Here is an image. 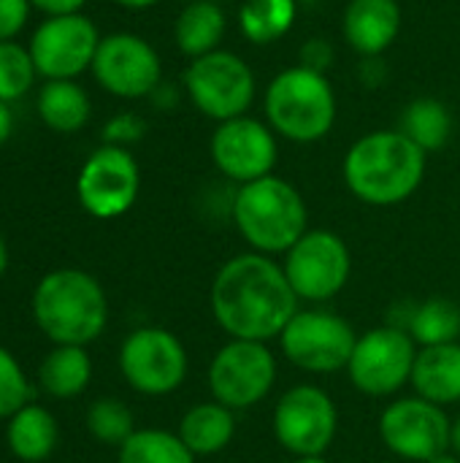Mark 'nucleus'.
Instances as JSON below:
<instances>
[{
	"label": "nucleus",
	"instance_id": "20",
	"mask_svg": "<svg viewBox=\"0 0 460 463\" xmlns=\"http://www.w3.org/2000/svg\"><path fill=\"white\" fill-rule=\"evenodd\" d=\"M38 117L54 133H76L89 122L92 103L76 79H49L38 90Z\"/></svg>",
	"mask_w": 460,
	"mask_h": 463
},
{
	"label": "nucleus",
	"instance_id": "4",
	"mask_svg": "<svg viewBox=\"0 0 460 463\" xmlns=\"http://www.w3.org/2000/svg\"><path fill=\"white\" fill-rule=\"evenodd\" d=\"M233 225L260 255H285L309 228L304 195L279 176L241 184L230 203Z\"/></svg>",
	"mask_w": 460,
	"mask_h": 463
},
{
	"label": "nucleus",
	"instance_id": "32",
	"mask_svg": "<svg viewBox=\"0 0 460 463\" xmlns=\"http://www.w3.org/2000/svg\"><path fill=\"white\" fill-rule=\"evenodd\" d=\"M144 133H146V122L138 114L125 111V114H117L114 119L106 122L103 141L111 144V146H125L127 149V144H136Z\"/></svg>",
	"mask_w": 460,
	"mask_h": 463
},
{
	"label": "nucleus",
	"instance_id": "15",
	"mask_svg": "<svg viewBox=\"0 0 460 463\" xmlns=\"http://www.w3.org/2000/svg\"><path fill=\"white\" fill-rule=\"evenodd\" d=\"M89 71L106 92L125 100L155 95L163 79L160 54L136 33L103 35Z\"/></svg>",
	"mask_w": 460,
	"mask_h": 463
},
{
	"label": "nucleus",
	"instance_id": "14",
	"mask_svg": "<svg viewBox=\"0 0 460 463\" xmlns=\"http://www.w3.org/2000/svg\"><path fill=\"white\" fill-rule=\"evenodd\" d=\"M453 420L445 407L431 404L420 396L396 399L380 415V437L385 448L404 461L426 463L450 450Z\"/></svg>",
	"mask_w": 460,
	"mask_h": 463
},
{
	"label": "nucleus",
	"instance_id": "24",
	"mask_svg": "<svg viewBox=\"0 0 460 463\" xmlns=\"http://www.w3.org/2000/svg\"><path fill=\"white\" fill-rule=\"evenodd\" d=\"M92 380V361L79 345H57L41 364V388L52 399H76Z\"/></svg>",
	"mask_w": 460,
	"mask_h": 463
},
{
	"label": "nucleus",
	"instance_id": "23",
	"mask_svg": "<svg viewBox=\"0 0 460 463\" xmlns=\"http://www.w3.org/2000/svg\"><path fill=\"white\" fill-rule=\"evenodd\" d=\"M11 453L24 463L46 461L57 448V423L46 407L24 404L5 429Z\"/></svg>",
	"mask_w": 460,
	"mask_h": 463
},
{
	"label": "nucleus",
	"instance_id": "36",
	"mask_svg": "<svg viewBox=\"0 0 460 463\" xmlns=\"http://www.w3.org/2000/svg\"><path fill=\"white\" fill-rule=\"evenodd\" d=\"M14 133V111L5 100H0V146L11 138Z\"/></svg>",
	"mask_w": 460,
	"mask_h": 463
},
{
	"label": "nucleus",
	"instance_id": "41",
	"mask_svg": "<svg viewBox=\"0 0 460 463\" xmlns=\"http://www.w3.org/2000/svg\"><path fill=\"white\" fill-rule=\"evenodd\" d=\"M293 463H328L323 456H304V458H296Z\"/></svg>",
	"mask_w": 460,
	"mask_h": 463
},
{
	"label": "nucleus",
	"instance_id": "22",
	"mask_svg": "<svg viewBox=\"0 0 460 463\" xmlns=\"http://www.w3.org/2000/svg\"><path fill=\"white\" fill-rule=\"evenodd\" d=\"M228 19L220 3L214 0H192L182 8L176 24H174V38L182 54L190 60H198L203 54H211L220 49V41L225 35Z\"/></svg>",
	"mask_w": 460,
	"mask_h": 463
},
{
	"label": "nucleus",
	"instance_id": "33",
	"mask_svg": "<svg viewBox=\"0 0 460 463\" xmlns=\"http://www.w3.org/2000/svg\"><path fill=\"white\" fill-rule=\"evenodd\" d=\"M30 0H0V41H14L27 24Z\"/></svg>",
	"mask_w": 460,
	"mask_h": 463
},
{
	"label": "nucleus",
	"instance_id": "38",
	"mask_svg": "<svg viewBox=\"0 0 460 463\" xmlns=\"http://www.w3.org/2000/svg\"><path fill=\"white\" fill-rule=\"evenodd\" d=\"M450 450L460 458V415L458 420H453V429H450Z\"/></svg>",
	"mask_w": 460,
	"mask_h": 463
},
{
	"label": "nucleus",
	"instance_id": "7",
	"mask_svg": "<svg viewBox=\"0 0 460 463\" xmlns=\"http://www.w3.org/2000/svg\"><path fill=\"white\" fill-rule=\"evenodd\" d=\"M418 358L415 339L399 326H380L358 336L347 364L350 383L371 399H388L412 383Z\"/></svg>",
	"mask_w": 460,
	"mask_h": 463
},
{
	"label": "nucleus",
	"instance_id": "39",
	"mask_svg": "<svg viewBox=\"0 0 460 463\" xmlns=\"http://www.w3.org/2000/svg\"><path fill=\"white\" fill-rule=\"evenodd\" d=\"M426 463H460V458L453 453V450H445V453L434 456L431 461H426Z\"/></svg>",
	"mask_w": 460,
	"mask_h": 463
},
{
	"label": "nucleus",
	"instance_id": "19",
	"mask_svg": "<svg viewBox=\"0 0 460 463\" xmlns=\"http://www.w3.org/2000/svg\"><path fill=\"white\" fill-rule=\"evenodd\" d=\"M415 396L447 407L460 402V342L420 347L412 369Z\"/></svg>",
	"mask_w": 460,
	"mask_h": 463
},
{
	"label": "nucleus",
	"instance_id": "37",
	"mask_svg": "<svg viewBox=\"0 0 460 463\" xmlns=\"http://www.w3.org/2000/svg\"><path fill=\"white\" fill-rule=\"evenodd\" d=\"M117 5H122V8H133V11H141V8H152V5H157L160 0H114Z\"/></svg>",
	"mask_w": 460,
	"mask_h": 463
},
{
	"label": "nucleus",
	"instance_id": "18",
	"mask_svg": "<svg viewBox=\"0 0 460 463\" xmlns=\"http://www.w3.org/2000/svg\"><path fill=\"white\" fill-rule=\"evenodd\" d=\"M401 30V5L396 0H350L342 19L344 41L363 57H380L393 46Z\"/></svg>",
	"mask_w": 460,
	"mask_h": 463
},
{
	"label": "nucleus",
	"instance_id": "27",
	"mask_svg": "<svg viewBox=\"0 0 460 463\" xmlns=\"http://www.w3.org/2000/svg\"><path fill=\"white\" fill-rule=\"evenodd\" d=\"M404 331L420 347L453 345L460 339V307L450 298H428L412 307Z\"/></svg>",
	"mask_w": 460,
	"mask_h": 463
},
{
	"label": "nucleus",
	"instance_id": "3",
	"mask_svg": "<svg viewBox=\"0 0 460 463\" xmlns=\"http://www.w3.org/2000/svg\"><path fill=\"white\" fill-rule=\"evenodd\" d=\"M38 328L54 345H89L108 323V301L100 282L81 269L46 274L33 296Z\"/></svg>",
	"mask_w": 460,
	"mask_h": 463
},
{
	"label": "nucleus",
	"instance_id": "28",
	"mask_svg": "<svg viewBox=\"0 0 460 463\" xmlns=\"http://www.w3.org/2000/svg\"><path fill=\"white\" fill-rule=\"evenodd\" d=\"M119 463H195V456L179 434L141 429L119 448Z\"/></svg>",
	"mask_w": 460,
	"mask_h": 463
},
{
	"label": "nucleus",
	"instance_id": "13",
	"mask_svg": "<svg viewBox=\"0 0 460 463\" xmlns=\"http://www.w3.org/2000/svg\"><path fill=\"white\" fill-rule=\"evenodd\" d=\"M141 171L130 149L103 144L95 149L76 179V195L87 214L98 220H114L130 212L138 198Z\"/></svg>",
	"mask_w": 460,
	"mask_h": 463
},
{
	"label": "nucleus",
	"instance_id": "35",
	"mask_svg": "<svg viewBox=\"0 0 460 463\" xmlns=\"http://www.w3.org/2000/svg\"><path fill=\"white\" fill-rule=\"evenodd\" d=\"M30 3L46 16H65V14H81L87 0H30Z\"/></svg>",
	"mask_w": 460,
	"mask_h": 463
},
{
	"label": "nucleus",
	"instance_id": "21",
	"mask_svg": "<svg viewBox=\"0 0 460 463\" xmlns=\"http://www.w3.org/2000/svg\"><path fill=\"white\" fill-rule=\"evenodd\" d=\"M182 442L192 450V456H214L225 450L236 437V415L230 407L220 402H203L184 412L179 423Z\"/></svg>",
	"mask_w": 460,
	"mask_h": 463
},
{
	"label": "nucleus",
	"instance_id": "5",
	"mask_svg": "<svg viewBox=\"0 0 460 463\" xmlns=\"http://www.w3.org/2000/svg\"><path fill=\"white\" fill-rule=\"evenodd\" d=\"M263 109L274 133L296 144H314L325 138L336 122V92L325 73L293 65L271 79Z\"/></svg>",
	"mask_w": 460,
	"mask_h": 463
},
{
	"label": "nucleus",
	"instance_id": "29",
	"mask_svg": "<svg viewBox=\"0 0 460 463\" xmlns=\"http://www.w3.org/2000/svg\"><path fill=\"white\" fill-rule=\"evenodd\" d=\"M35 62L27 46L0 41V100L11 103L27 95L35 84Z\"/></svg>",
	"mask_w": 460,
	"mask_h": 463
},
{
	"label": "nucleus",
	"instance_id": "6",
	"mask_svg": "<svg viewBox=\"0 0 460 463\" xmlns=\"http://www.w3.org/2000/svg\"><path fill=\"white\" fill-rule=\"evenodd\" d=\"M184 90L192 106L217 122L244 117L258 92L252 68L228 49L192 60L184 71Z\"/></svg>",
	"mask_w": 460,
	"mask_h": 463
},
{
	"label": "nucleus",
	"instance_id": "30",
	"mask_svg": "<svg viewBox=\"0 0 460 463\" xmlns=\"http://www.w3.org/2000/svg\"><path fill=\"white\" fill-rule=\"evenodd\" d=\"M87 429L98 442L117 448H122L136 434L133 412L117 399H98L87 412Z\"/></svg>",
	"mask_w": 460,
	"mask_h": 463
},
{
	"label": "nucleus",
	"instance_id": "8",
	"mask_svg": "<svg viewBox=\"0 0 460 463\" xmlns=\"http://www.w3.org/2000/svg\"><path fill=\"white\" fill-rule=\"evenodd\" d=\"M285 274L298 301H328L339 296L352 274V255L333 231H306L285 252Z\"/></svg>",
	"mask_w": 460,
	"mask_h": 463
},
{
	"label": "nucleus",
	"instance_id": "1",
	"mask_svg": "<svg viewBox=\"0 0 460 463\" xmlns=\"http://www.w3.org/2000/svg\"><path fill=\"white\" fill-rule=\"evenodd\" d=\"M211 315L230 339L268 342L282 336L298 312L285 269L260 252H241L220 266L209 293Z\"/></svg>",
	"mask_w": 460,
	"mask_h": 463
},
{
	"label": "nucleus",
	"instance_id": "11",
	"mask_svg": "<svg viewBox=\"0 0 460 463\" xmlns=\"http://www.w3.org/2000/svg\"><path fill=\"white\" fill-rule=\"evenodd\" d=\"M336 431L339 410L317 385H296L274 407V437L296 458L325 456Z\"/></svg>",
	"mask_w": 460,
	"mask_h": 463
},
{
	"label": "nucleus",
	"instance_id": "12",
	"mask_svg": "<svg viewBox=\"0 0 460 463\" xmlns=\"http://www.w3.org/2000/svg\"><path fill=\"white\" fill-rule=\"evenodd\" d=\"M187 350L165 328H138L119 350L122 377L141 396H168L187 377Z\"/></svg>",
	"mask_w": 460,
	"mask_h": 463
},
{
	"label": "nucleus",
	"instance_id": "34",
	"mask_svg": "<svg viewBox=\"0 0 460 463\" xmlns=\"http://www.w3.org/2000/svg\"><path fill=\"white\" fill-rule=\"evenodd\" d=\"M298 65H304L314 73H325L333 65V46L325 38H309L298 49Z\"/></svg>",
	"mask_w": 460,
	"mask_h": 463
},
{
	"label": "nucleus",
	"instance_id": "26",
	"mask_svg": "<svg viewBox=\"0 0 460 463\" xmlns=\"http://www.w3.org/2000/svg\"><path fill=\"white\" fill-rule=\"evenodd\" d=\"M298 16V0H244L239 27L249 43L266 46L285 38Z\"/></svg>",
	"mask_w": 460,
	"mask_h": 463
},
{
	"label": "nucleus",
	"instance_id": "17",
	"mask_svg": "<svg viewBox=\"0 0 460 463\" xmlns=\"http://www.w3.org/2000/svg\"><path fill=\"white\" fill-rule=\"evenodd\" d=\"M209 152L217 171L239 187L271 176L279 157L274 130L247 114L228 122H217Z\"/></svg>",
	"mask_w": 460,
	"mask_h": 463
},
{
	"label": "nucleus",
	"instance_id": "9",
	"mask_svg": "<svg viewBox=\"0 0 460 463\" xmlns=\"http://www.w3.org/2000/svg\"><path fill=\"white\" fill-rule=\"evenodd\" d=\"M285 358L309 374H333L347 369L358 334L352 326L325 309L296 312L279 336Z\"/></svg>",
	"mask_w": 460,
	"mask_h": 463
},
{
	"label": "nucleus",
	"instance_id": "31",
	"mask_svg": "<svg viewBox=\"0 0 460 463\" xmlns=\"http://www.w3.org/2000/svg\"><path fill=\"white\" fill-rule=\"evenodd\" d=\"M30 399V383L19 361L0 347V420H11Z\"/></svg>",
	"mask_w": 460,
	"mask_h": 463
},
{
	"label": "nucleus",
	"instance_id": "42",
	"mask_svg": "<svg viewBox=\"0 0 460 463\" xmlns=\"http://www.w3.org/2000/svg\"><path fill=\"white\" fill-rule=\"evenodd\" d=\"M298 3H314V0H298Z\"/></svg>",
	"mask_w": 460,
	"mask_h": 463
},
{
	"label": "nucleus",
	"instance_id": "16",
	"mask_svg": "<svg viewBox=\"0 0 460 463\" xmlns=\"http://www.w3.org/2000/svg\"><path fill=\"white\" fill-rule=\"evenodd\" d=\"M100 43V33L84 14L46 16L27 49L35 62V71L49 79H76L92 68L95 52Z\"/></svg>",
	"mask_w": 460,
	"mask_h": 463
},
{
	"label": "nucleus",
	"instance_id": "10",
	"mask_svg": "<svg viewBox=\"0 0 460 463\" xmlns=\"http://www.w3.org/2000/svg\"><path fill=\"white\" fill-rule=\"evenodd\" d=\"M277 383V358L266 342L230 339L209 364L211 399L236 410L260 404Z\"/></svg>",
	"mask_w": 460,
	"mask_h": 463
},
{
	"label": "nucleus",
	"instance_id": "2",
	"mask_svg": "<svg viewBox=\"0 0 460 463\" xmlns=\"http://www.w3.org/2000/svg\"><path fill=\"white\" fill-rule=\"evenodd\" d=\"M344 184L369 206H396L418 193L426 176V152L401 130L361 136L344 155Z\"/></svg>",
	"mask_w": 460,
	"mask_h": 463
},
{
	"label": "nucleus",
	"instance_id": "40",
	"mask_svg": "<svg viewBox=\"0 0 460 463\" xmlns=\"http://www.w3.org/2000/svg\"><path fill=\"white\" fill-rule=\"evenodd\" d=\"M5 266H8V250H5V241H3V236H0V277H3V271H5Z\"/></svg>",
	"mask_w": 460,
	"mask_h": 463
},
{
	"label": "nucleus",
	"instance_id": "25",
	"mask_svg": "<svg viewBox=\"0 0 460 463\" xmlns=\"http://www.w3.org/2000/svg\"><path fill=\"white\" fill-rule=\"evenodd\" d=\"M399 130L409 141H415L426 155L439 152L447 146V141L453 136V114L437 98H418V100L407 103V109L401 111Z\"/></svg>",
	"mask_w": 460,
	"mask_h": 463
}]
</instances>
